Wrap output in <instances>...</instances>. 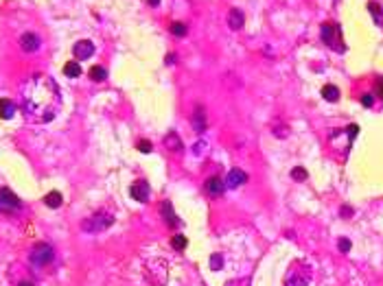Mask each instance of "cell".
<instances>
[{
  "instance_id": "cell-1",
  "label": "cell",
  "mask_w": 383,
  "mask_h": 286,
  "mask_svg": "<svg viewBox=\"0 0 383 286\" xmlns=\"http://www.w3.org/2000/svg\"><path fill=\"white\" fill-rule=\"evenodd\" d=\"M22 109L24 116L31 122L44 125V122L53 120L59 112L62 105V94H59V85L55 83V79L48 75H31L27 81L22 83Z\"/></svg>"
},
{
  "instance_id": "cell-2",
  "label": "cell",
  "mask_w": 383,
  "mask_h": 286,
  "mask_svg": "<svg viewBox=\"0 0 383 286\" xmlns=\"http://www.w3.org/2000/svg\"><path fill=\"white\" fill-rule=\"evenodd\" d=\"M322 39L329 48H333L335 53H346V44H344V35H341V27L337 22H324L322 24Z\"/></svg>"
},
{
  "instance_id": "cell-3",
  "label": "cell",
  "mask_w": 383,
  "mask_h": 286,
  "mask_svg": "<svg viewBox=\"0 0 383 286\" xmlns=\"http://www.w3.org/2000/svg\"><path fill=\"white\" fill-rule=\"evenodd\" d=\"M311 275H313L311 267L305 262H296L289 269L287 277H285V286H307L311 282Z\"/></svg>"
},
{
  "instance_id": "cell-4",
  "label": "cell",
  "mask_w": 383,
  "mask_h": 286,
  "mask_svg": "<svg viewBox=\"0 0 383 286\" xmlns=\"http://www.w3.org/2000/svg\"><path fill=\"white\" fill-rule=\"evenodd\" d=\"M112 223H114V218L110 214H103V212H99V214L86 218L84 223H81V227H84L86 232H90V234H96V232H103L105 227H110Z\"/></svg>"
},
{
  "instance_id": "cell-5",
  "label": "cell",
  "mask_w": 383,
  "mask_h": 286,
  "mask_svg": "<svg viewBox=\"0 0 383 286\" xmlns=\"http://www.w3.org/2000/svg\"><path fill=\"white\" fill-rule=\"evenodd\" d=\"M29 260H31V262H33L35 267L48 265V262L53 260V247H48V245H44V243L35 245L33 251H31V256H29Z\"/></svg>"
},
{
  "instance_id": "cell-6",
  "label": "cell",
  "mask_w": 383,
  "mask_h": 286,
  "mask_svg": "<svg viewBox=\"0 0 383 286\" xmlns=\"http://www.w3.org/2000/svg\"><path fill=\"white\" fill-rule=\"evenodd\" d=\"M72 55H75L77 61H84V59H88V57L94 55V44L90 42V39H79V42L72 46Z\"/></svg>"
},
{
  "instance_id": "cell-7",
  "label": "cell",
  "mask_w": 383,
  "mask_h": 286,
  "mask_svg": "<svg viewBox=\"0 0 383 286\" xmlns=\"http://www.w3.org/2000/svg\"><path fill=\"white\" fill-rule=\"evenodd\" d=\"M129 194L136 199V201H149V194H151V188L149 184L145 182V179H138V182L132 184V188H129Z\"/></svg>"
},
{
  "instance_id": "cell-8",
  "label": "cell",
  "mask_w": 383,
  "mask_h": 286,
  "mask_svg": "<svg viewBox=\"0 0 383 286\" xmlns=\"http://www.w3.org/2000/svg\"><path fill=\"white\" fill-rule=\"evenodd\" d=\"M0 208L3 210H15L20 208V199L9 190V188H3L0 190Z\"/></svg>"
},
{
  "instance_id": "cell-9",
  "label": "cell",
  "mask_w": 383,
  "mask_h": 286,
  "mask_svg": "<svg viewBox=\"0 0 383 286\" xmlns=\"http://www.w3.org/2000/svg\"><path fill=\"white\" fill-rule=\"evenodd\" d=\"M248 182V175H246V170H241V168H232L230 173H228L226 177V186L228 188H239L241 184H246Z\"/></svg>"
},
{
  "instance_id": "cell-10",
  "label": "cell",
  "mask_w": 383,
  "mask_h": 286,
  "mask_svg": "<svg viewBox=\"0 0 383 286\" xmlns=\"http://www.w3.org/2000/svg\"><path fill=\"white\" fill-rule=\"evenodd\" d=\"M20 46H22V51H27V53H35L39 48V37L35 33H24L20 37Z\"/></svg>"
},
{
  "instance_id": "cell-11",
  "label": "cell",
  "mask_w": 383,
  "mask_h": 286,
  "mask_svg": "<svg viewBox=\"0 0 383 286\" xmlns=\"http://www.w3.org/2000/svg\"><path fill=\"white\" fill-rule=\"evenodd\" d=\"M162 218L167 221V225L171 227V230H175L177 225H180V218L175 216V212H173V206H171L169 201L162 203Z\"/></svg>"
},
{
  "instance_id": "cell-12",
  "label": "cell",
  "mask_w": 383,
  "mask_h": 286,
  "mask_svg": "<svg viewBox=\"0 0 383 286\" xmlns=\"http://www.w3.org/2000/svg\"><path fill=\"white\" fill-rule=\"evenodd\" d=\"M243 22H246V15H243L241 9H230L228 11V27L232 31H239L243 27Z\"/></svg>"
},
{
  "instance_id": "cell-13",
  "label": "cell",
  "mask_w": 383,
  "mask_h": 286,
  "mask_svg": "<svg viewBox=\"0 0 383 286\" xmlns=\"http://www.w3.org/2000/svg\"><path fill=\"white\" fill-rule=\"evenodd\" d=\"M224 190H226L224 179L213 177V179H208V182H206V192L210 194V197H219V194H224Z\"/></svg>"
},
{
  "instance_id": "cell-14",
  "label": "cell",
  "mask_w": 383,
  "mask_h": 286,
  "mask_svg": "<svg viewBox=\"0 0 383 286\" xmlns=\"http://www.w3.org/2000/svg\"><path fill=\"white\" fill-rule=\"evenodd\" d=\"M13 114H15V105L9 99H0V118L9 120L13 118Z\"/></svg>"
},
{
  "instance_id": "cell-15",
  "label": "cell",
  "mask_w": 383,
  "mask_h": 286,
  "mask_svg": "<svg viewBox=\"0 0 383 286\" xmlns=\"http://www.w3.org/2000/svg\"><path fill=\"white\" fill-rule=\"evenodd\" d=\"M165 144H167V149H169V151H182V140H180V136H177L175 131L167 134Z\"/></svg>"
},
{
  "instance_id": "cell-16",
  "label": "cell",
  "mask_w": 383,
  "mask_h": 286,
  "mask_svg": "<svg viewBox=\"0 0 383 286\" xmlns=\"http://www.w3.org/2000/svg\"><path fill=\"white\" fill-rule=\"evenodd\" d=\"M322 96H324V101H329V103H335V101H339V90L335 87V85H324L322 87Z\"/></svg>"
},
{
  "instance_id": "cell-17",
  "label": "cell",
  "mask_w": 383,
  "mask_h": 286,
  "mask_svg": "<svg viewBox=\"0 0 383 286\" xmlns=\"http://www.w3.org/2000/svg\"><path fill=\"white\" fill-rule=\"evenodd\" d=\"M368 11H370V15H372V20L383 29V9H381V7H379L377 3H368Z\"/></svg>"
},
{
  "instance_id": "cell-18",
  "label": "cell",
  "mask_w": 383,
  "mask_h": 286,
  "mask_svg": "<svg viewBox=\"0 0 383 286\" xmlns=\"http://www.w3.org/2000/svg\"><path fill=\"white\" fill-rule=\"evenodd\" d=\"M64 75L70 77V79H77L81 75V66H79V61H68L66 66H64Z\"/></svg>"
},
{
  "instance_id": "cell-19",
  "label": "cell",
  "mask_w": 383,
  "mask_h": 286,
  "mask_svg": "<svg viewBox=\"0 0 383 286\" xmlns=\"http://www.w3.org/2000/svg\"><path fill=\"white\" fill-rule=\"evenodd\" d=\"M193 127L197 129L199 134L204 131V129H206V118H204V109H201V107L195 112V116H193Z\"/></svg>"
},
{
  "instance_id": "cell-20",
  "label": "cell",
  "mask_w": 383,
  "mask_h": 286,
  "mask_svg": "<svg viewBox=\"0 0 383 286\" xmlns=\"http://www.w3.org/2000/svg\"><path fill=\"white\" fill-rule=\"evenodd\" d=\"M44 203L48 208H59L62 206V194L59 192H48L44 197Z\"/></svg>"
},
{
  "instance_id": "cell-21",
  "label": "cell",
  "mask_w": 383,
  "mask_h": 286,
  "mask_svg": "<svg viewBox=\"0 0 383 286\" xmlns=\"http://www.w3.org/2000/svg\"><path fill=\"white\" fill-rule=\"evenodd\" d=\"M88 75H90V79H92V81H105V77H108V72H105V68H103V66H92Z\"/></svg>"
},
{
  "instance_id": "cell-22",
  "label": "cell",
  "mask_w": 383,
  "mask_h": 286,
  "mask_svg": "<svg viewBox=\"0 0 383 286\" xmlns=\"http://www.w3.org/2000/svg\"><path fill=\"white\" fill-rule=\"evenodd\" d=\"M171 245H173L175 249H180V251H182V249H186V245H189V240H186L182 234H175L173 238H171Z\"/></svg>"
},
{
  "instance_id": "cell-23",
  "label": "cell",
  "mask_w": 383,
  "mask_h": 286,
  "mask_svg": "<svg viewBox=\"0 0 383 286\" xmlns=\"http://www.w3.org/2000/svg\"><path fill=\"white\" fill-rule=\"evenodd\" d=\"M171 33L177 35V37H184V35H186V24H182V22L171 24Z\"/></svg>"
},
{
  "instance_id": "cell-24",
  "label": "cell",
  "mask_w": 383,
  "mask_h": 286,
  "mask_svg": "<svg viewBox=\"0 0 383 286\" xmlns=\"http://www.w3.org/2000/svg\"><path fill=\"white\" fill-rule=\"evenodd\" d=\"M291 177L296 179V182H305V179H307V170L305 168H293L291 170Z\"/></svg>"
},
{
  "instance_id": "cell-25",
  "label": "cell",
  "mask_w": 383,
  "mask_h": 286,
  "mask_svg": "<svg viewBox=\"0 0 383 286\" xmlns=\"http://www.w3.org/2000/svg\"><path fill=\"white\" fill-rule=\"evenodd\" d=\"M221 265H224V258L219 256V253H215V256H210V267H213L215 271H219V269H221Z\"/></svg>"
},
{
  "instance_id": "cell-26",
  "label": "cell",
  "mask_w": 383,
  "mask_h": 286,
  "mask_svg": "<svg viewBox=\"0 0 383 286\" xmlns=\"http://www.w3.org/2000/svg\"><path fill=\"white\" fill-rule=\"evenodd\" d=\"M138 151L151 153V142H149V140H140V142H138Z\"/></svg>"
},
{
  "instance_id": "cell-27",
  "label": "cell",
  "mask_w": 383,
  "mask_h": 286,
  "mask_svg": "<svg viewBox=\"0 0 383 286\" xmlns=\"http://www.w3.org/2000/svg\"><path fill=\"white\" fill-rule=\"evenodd\" d=\"M339 249L344 251V253L350 251V240H348V238H339Z\"/></svg>"
},
{
  "instance_id": "cell-28",
  "label": "cell",
  "mask_w": 383,
  "mask_h": 286,
  "mask_svg": "<svg viewBox=\"0 0 383 286\" xmlns=\"http://www.w3.org/2000/svg\"><path fill=\"white\" fill-rule=\"evenodd\" d=\"M372 103H374V99H372L370 94H364V96H361V105H364V107H370Z\"/></svg>"
},
{
  "instance_id": "cell-29",
  "label": "cell",
  "mask_w": 383,
  "mask_h": 286,
  "mask_svg": "<svg viewBox=\"0 0 383 286\" xmlns=\"http://www.w3.org/2000/svg\"><path fill=\"white\" fill-rule=\"evenodd\" d=\"M377 92H379V96H381V99H383V77L377 81Z\"/></svg>"
},
{
  "instance_id": "cell-30",
  "label": "cell",
  "mask_w": 383,
  "mask_h": 286,
  "mask_svg": "<svg viewBox=\"0 0 383 286\" xmlns=\"http://www.w3.org/2000/svg\"><path fill=\"white\" fill-rule=\"evenodd\" d=\"M341 212H344V216H346V218H348V216H353V210H348L346 206H344V208H341Z\"/></svg>"
},
{
  "instance_id": "cell-31",
  "label": "cell",
  "mask_w": 383,
  "mask_h": 286,
  "mask_svg": "<svg viewBox=\"0 0 383 286\" xmlns=\"http://www.w3.org/2000/svg\"><path fill=\"white\" fill-rule=\"evenodd\" d=\"M228 286H248V282H232V284H228Z\"/></svg>"
},
{
  "instance_id": "cell-32",
  "label": "cell",
  "mask_w": 383,
  "mask_h": 286,
  "mask_svg": "<svg viewBox=\"0 0 383 286\" xmlns=\"http://www.w3.org/2000/svg\"><path fill=\"white\" fill-rule=\"evenodd\" d=\"M147 3H149L151 7H158V5H160V0H147Z\"/></svg>"
},
{
  "instance_id": "cell-33",
  "label": "cell",
  "mask_w": 383,
  "mask_h": 286,
  "mask_svg": "<svg viewBox=\"0 0 383 286\" xmlns=\"http://www.w3.org/2000/svg\"><path fill=\"white\" fill-rule=\"evenodd\" d=\"M18 286H35V284H31V282H20Z\"/></svg>"
}]
</instances>
